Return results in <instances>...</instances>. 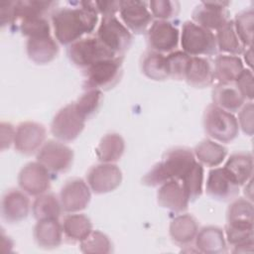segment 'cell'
<instances>
[{"label":"cell","instance_id":"obj_14","mask_svg":"<svg viewBox=\"0 0 254 254\" xmlns=\"http://www.w3.org/2000/svg\"><path fill=\"white\" fill-rule=\"evenodd\" d=\"M20 189L29 195L38 196L47 192L51 187L50 172L39 162L26 164L18 175Z\"/></svg>","mask_w":254,"mask_h":254},{"label":"cell","instance_id":"obj_29","mask_svg":"<svg viewBox=\"0 0 254 254\" xmlns=\"http://www.w3.org/2000/svg\"><path fill=\"white\" fill-rule=\"evenodd\" d=\"M64 236L71 242H81L91 231L90 219L82 213H69L62 222Z\"/></svg>","mask_w":254,"mask_h":254},{"label":"cell","instance_id":"obj_8","mask_svg":"<svg viewBox=\"0 0 254 254\" xmlns=\"http://www.w3.org/2000/svg\"><path fill=\"white\" fill-rule=\"evenodd\" d=\"M85 119L77 111L74 102L61 108L51 123L52 134L62 142L76 139L85 126Z\"/></svg>","mask_w":254,"mask_h":254},{"label":"cell","instance_id":"obj_42","mask_svg":"<svg viewBox=\"0 0 254 254\" xmlns=\"http://www.w3.org/2000/svg\"><path fill=\"white\" fill-rule=\"evenodd\" d=\"M149 9L156 20L169 21L177 17L180 12V3L170 0H152L148 3Z\"/></svg>","mask_w":254,"mask_h":254},{"label":"cell","instance_id":"obj_48","mask_svg":"<svg viewBox=\"0 0 254 254\" xmlns=\"http://www.w3.org/2000/svg\"><path fill=\"white\" fill-rule=\"evenodd\" d=\"M95 8L102 17L115 16L120 9V1H95Z\"/></svg>","mask_w":254,"mask_h":254},{"label":"cell","instance_id":"obj_18","mask_svg":"<svg viewBox=\"0 0 254 254\" xmlns=\"http://www.w3.org/2000/svg\"><path fill=\"white\" fill-rule=\"evenodd\" d=\"M31 202L26 192L22 190H8L2 196L1 213L8 223H18L29 215Z\"/></svg>","mask_w":254,"mask_h":254},{"label":"cell","instance_id":"obj_47","mask_svg":"<svg viewBox=\"0 0 254 254\" xmlns=\"http://www.w3.org/2000/svg\"><path fill=\"white\" fill-rule=\"evenodd\" d=\"M15 130L14 126L7 122H1L0 124V138H1V150L9 148L14 143L15 138Z\"/></svg>","mask_w":254,"mask_h":254},{"label":"cell","instance_id":"obj_35","mask_svg":"<svg viewBox=\"0 0 254 254\" xmlns=\"http://www.w3.org/2000/svg\"><path fill=\"white\" fill-rule=\"evenodd\" d=\"M180 182L190 201H193L198 198L202 193L203 187L202 165L196 161Z\"/></svg>","mask_w":254,"mask_h":254},{"label":"cell","instance_id":"obj_33","mask_svg":"<svg viewBox=\"0 0 254 254\" xmlns=\"http://www.w3.org/2000/svg\"><path fill=\"white\" fill-rule=\"evenodd\" d=\"M227 224L253 227V203L247 198L231 200L226 212Z\"/></svg>","mask_w":254,"mask_h":254},{"label":"cell","instance_id":"obj_38","mask_svg":"<svg viewBox=\"0 0 254 254\" xmlns=\"http://www.w3.org/2000/svg\"><path fill=\"white\" fill-rule=\"evenodd\" d=\"M236 34L244 46V48L252 47L253 43V25H254V12L253 9L244 10L238 13L233 20Z\"/></svg>","mask_w":254,"mask_h":254},{"label":"cell","instance_id":"obj_7","mask_svg":"<svg viewBox=\"0 0 254 254\" xmlns=\"http://www.w3.org/2000/svg\"><path fill=\"white\" fill-rule=\"evenodd\" d=\"M95 36L116 57H123L132 43V34L116 16L102 17Z\"/></svg>","mask_w":254,"mask_h":254},{"label":"cell","instance_id":"obj_32","mask_svg":"<svg viewBox=\"0 0 254 254\" xmlns=\"http://www.w3.org/2000/svg\"><path fill=\"white\" fill-rule=\"evenodd\" d=\"M217 50L225 55L238 56L243 53L244 46L240 42L233 24V20H228L215 34Z\"/></svg>","mask_w":254,"mask_h":254},{"label":"cell","instance_id":"obj_2","mask_svg":"<svg viewBox=\"0 0 254 254\" xmlns=\"http://www.w3.org/2000/svg\"><path fill=\"white\" fill-rule=\"evenodd\" d=\"M196 162L193 152L186 147L168 150L161 162L155 164L142 178V184L148 187H160L176 180L181 181L185 174Z\"/></svg>","mask_w":254,"mask_h":254},{"label":"cell","instance_id":"obj_45","mask_svg":"<svg viewBox=\"0 0 254 254\" xmlns=\"http://www.w3.org/2000/svg\"><path fill=\"white\" fill-rule=\"evenodd\" d=\"M253 102L249 101L244 103V105L240 108L238 114V125L239 128L243 131L244 134L247 136H252L254 132V125H253Z\"/></svg>","mask_w":254,"mask_h":254},{"label":"cell","instance_id":"obj_20","mask_svg":"<svg viewBox=\"0 0 254 254\" xmlns=\"http://www.w3.org/2000/svg\"><path fill=\"white\" fill-rule=\"evenodd\" d=\"M184 80L195 88H204L211 85L214 80L211 63L206 58L190 57Z\"/></svg>","mask_w":254,"mask_h":254},{"label":"cell","instance_id":"obj_19","mask_svg":"<svg viewBox=\"0 0 254 254\" xmlns=\"http://www.w3.org/2000/svg\"><path fill=\"white\" fill-rule=\"evenodd\" d=\"M158 203L173 212L182 213L189 206V198L180 181L172 180L160 186L157 192Z\"/></svg>","mask_w":254,"mask_h":254},{"label":"cell","instance_id":"obj_9","mask_svg":"<svg viewBox=\"0 0 254 254\" xmlns=\"http://www.w3.org/2000/svg\"><path fill=\"white\" fill-rule=\"evenodd\" d=\"M73 151L62 141L49 140L37 152V162L50 173H64L72 165Z\"/></svg>","mask_w":254,"mask_h":254},{"label":"cell","instance_id":"obj_23","mask_svg":"<svg viewBox=\"0 0 254 254\" xmlns=\"http://www.w3.org/2000/svg\"><path fill=\"white\" fill-rule=\"evenodd\" d=\"M26 52L31 61L38 64L51 63L59 54L57 41L50 35L29 38L26 43Z\"/></svg>","mask_w":254,"mask_h":254},{"label":"cell","instance_id":"obj_39","mask_svg":"<svg viewBox=\"0 0 254 254\" xmlns=\"http://www.w3.org/2000/svg\"><path fill=\"white\" fill-rule=\"evenodd\" d=\"M80 251L83 253H110L112 243L109 237L99 230H92L81 242H79Z\"/></svg>","mask_w":254,"mask_h":254},{"label":"cell","instance_id":"obj_44","mask_svg":"<svg viewBox=\"0 0 254 254\" xmlns=\"http://www.w3.org/2000/svg\"><path fill=\"white\" fill-rule=\"evenodd\" d=\"M234 85L245 98V100L252 101L254 96V82L252 69L244 68L235 79Z\"/></svg>","mask_w":254,"mask_h":254},{"label":"cell","instance_id":"obj_36","mask_svg":"<svg viewBox=\"0 0 254 254\" xmlns=\"http://www.w3.org/2000/svg\"><path fill=\"white\" fill-rule=\"evenodd\" d=\"M57 2L43 0L17 1L18 20L32 17H46L53 9H56Z\"/></svg>","mask_w":254,"mask_h":254},{"label":"cell","instance_id":"obj_27","mask_svg":"<svg viewBox=\"0 0 254 254\" xmlns=\"http://www.w3.org/2000/svg\"><path fill=\"white\" fill-rule=\"evenodd\" d=\"M243 69V63L238 56L222 54L217 56L214 62V78L218 83H234Z\"/></svg>","mask_w":254,"mask_h":254},{"label":"cell","instance_id":"obj_24","mask_svg":"<svg viewBox=\"0 0 254 254\" xmlns=\"http://www.w3.org/2000/svg\"><path fill=\"white\" fill-rule=\"evenodd\" d=\"M194 244L198 252L205 254H222L227 252L224 232L217 226H205L198 230Z\"/></svg>","mask_w":254,"mask_h":254},{"label":"cell","instance_id":"obj_16","mask_svg":"<svg viewBox=\"0 0 254 254\" xmlns=\"http://www.w3.org/2000/svg\"><path fill=\"white\" fill-rule=\"evenodd\" d=\"M91 198V190L82 179L67 181L60 192V201L64 211L78 212L87 207Z\"/></svg>","mask_w":254,"mask_h":254},{"label":"cell","instance_id":"obj_3","mask_svg":"<svg viewBox=\"0 0 254 254\" xmlns=\"http://www.w3.org/2000/svg\"><path fill=\"white\" fill-rule=\"evenodd\" d=\"M182 49L190 57H209L217 52L215 34L192 21H186L180 33Z\"/></svg>","mask_w":254,"mask_h":254},{"label":"cell","instance_id":"obj_34","mask_svg":"<svg viewBox=\"0 0 254 254\" xmlns=\"http://www.w3.org/2000/svg\"><path fill=\"white\" fill-rule=\"evenodd\" d=\"M62 210L60 198L54 193L45 192L40 194L32 204V212L37 220L48 218L59 219Z\"/></svg>","mask_w":254,"mask_h":254},{"label":"cell","instance_id":"obj_46","mask_svg":"<svg viewBox=\"0 0 254 254\" xmlns=\"http://www.w3.org/2000/svg\"><path fill=\"white\" fill-rule=\"evenodd\" d=\"M18 21L17 1L0 3V24L1 27L9 26Z\"/></svg>","mask_w":254,"mask_h":254},{"label":"cell","instance_id":"obj_40","mask_svg":"<svg viewBox=\"0 0 254 254\" xmlns=\"http://www.w3.org/2000/svg\"><path fill=\"white\" fill-rule=\"evenodd\" d=\"M21 33L29 38L44 37L51 35V26L47 17H32L20 21Z\"/></svg>","mask_w":254,"mask_h":254},{"label":"cell","instance_id":"obj_26","mask_svg":"<svg viewBox=\"0 0 254 254\" xmlns=\"http://www.w3.org/2000/svg\"><path fill=\"white\" fill-rule=\"evenodd\" d=\"M211 97L212 104L230 113L239 111L246 101L234 83H217L212 89Z\"/></svg>","mask_w":254,"mask_h":254},{"label":"cell","instance_id":"obj_37","mask_svg":"<svg viewBox=\"0 0 254 254\" xmlns=\"http://www.w3.org/2000/svg\"><path fill=\"white\" fill-rule=\"evenodd\" d=\"M103 100V94L98 89H86L74 102L77 111L85 119H89L99 110Z\"/></svg>","mask_w":254,"mask_h":254},{"label":"cell","instance_id":"obj_15","mask_svg":"<svg viewBox=\"0 0 254 254\" xmlns=\"http://www.w3.org/2000/svg\"><path fill=\"white\" fill-rule=\"evenodd\" d=\"M46 136L47 130L43 124L25 121L16 127L13 145L19 153L32 155L38 152L44 145Z\"/></svg>","mask_w":254,"mask_h":254},{"label":"cell","instance_id":"obj_22","mask_svg":"<svg viewBox=\"0 0 254 254\" xmlns=\"http://www.w3.org/2000/svg\"><path fill=\"white\" fill-rule=\"evenodd\" d=\"M62 223L56 218L38 220L34 227V239L37 245L43 249H54L63 241Z\"/></svg>","mask_w":254,"mask_h":254},{"label":"cell","instance_id":"obj_4","mask_svg":"<svg viewBox=\"0 0 254 254\" xmlns=\"http://www.w3.org/2000/svg\"><path fill=\"white\" fill-rule=\"evenodd\" d=\"M203 128L213 141L229 143L239 132V125L233 113L227 112L214 104H209L203 113Z\"/></svg>","mask_w":254,"mask_h":254},{"label":"cell","instance_id":"obj_50","mask_svg":"<svg viewBox=\"0 0 254 254\" xmlns=\"http://www.w3.org/2000/svg\"><path fill=\"white\" fill-rule=\"evenodd\" d=\"M244 54V61L245 63L250 66V69L252 68V64H253V50L252 47H248L243 51Z\"/></svg>","mask_w":254,"mask_h":254},{"label":"cell","instance_id":"obj_31","mask_svg":"<svg viewBox=\"0 0 254 254\" xmlns=\"http://www.w3.org/2000/svg\"><path fill=\"white\" fill-rule=\"evenodd\" d=\"M125 150V142L121 135L108 133L99 141L95 154L101 163H115L120 160Z\"/></svg>","mask_w":254,"mask_h":254},{"label":"cell","instance_id":"obj_17","mask_svg":"<svg viewBox=\"0 0 254 254\" xmlns=\"http://www.w3.org/2000/svg\"><path fill=\"white\" fill-rule=\"evenodd\" d=\"M205 190L210 197L216 200L231 201L239 194V186L223 168H213L208 173Z\"/></svg>","mask_w":254,"mask_h":254},{"label":"cell","instance_id":"obj_28","mask_svg":"<svg viewBox=\"0 0 254 254\" xmlns=\"http://www.w3.org/2000/svg\"><path fill=\"white\" fill-rule=\"evenodd\" d=\"M193 154L196 161L202 166L215 168L224 161L227 149L213 140L205 139L194 147Z\"/></svg>","mask_w":254,"mask_h":254},{"label":"cell","instance_id":"obj_41","mask_svg":"<svg viewBox=\"0 0 254 254\" xmlns=\"http://www.w3.org/2000/svg\"><path fill=\"white\" fill-rule=\"evenodd\" d=\"M190 56L184 51H174L167 56L169 76L176 80H184Z\"/></svg>","mask_w":254,"mask_h":254},{"label":"cell","instance_id":"obj_6","mask_svg":"<svg viewBox=\"0 0 254 254\" xmlns=\"http://www.w3.org/2000/svg\"><path fill=\"white\" fill-rule=\"evenodd\" d=\"M67 57L75 66L84 70L97 62L116 56L95 35H87L68 46Z\"/></svg>","mask_w":254,"mask_h":254},{"label":"cell","instance_id":"obj_25","mask_svg":"<svg viewBox=\"0 0 254 254\" xmlns=\"http://www.w3.org/2000/svg\"><path fill=\"white\" fill-rule=\"evenodd\" d=\"M223 169L239 187L244 186L252 179V154L249 152H238L232 154L226 161Z\"/></svg>","mask_w":254,"mask_h":254},{"label":"cell","instance_id":"obj_5","mask_svg":"<svg viewBox=\"0 0 254 254\" xmlns=\"http://www.w3.org/2000/svg\"><path fill=\"white\" fill-rule=\"evenodd\" d=\"M123 57H114L95 63L84 69L83 88L108 90L120 80L123 72Z\"/></svg>","mask_w":254,"mask_h":254},{"label":"cell","instance_id":"obj_12","mask_svg":"<svg viewBox=\"0 0 254 254\" xmlns=\"http://www.w3.org/2000/svg\"><path fill=\"white\" fill-rule=\"evenodd\" d=\"M119 14L122 23L130 32L135 34L147 32L153 23V16L149 9L148 3L145 1H120Z\"/></svg>","mask_w":254,"mask_h":254},{"label":"cell","instance_id":"obj_1","mask_svg":"<svg viewBox=\"0 0 254 254\" xmlns=\"http://www.w3.org/2000/svg\"><path fill=\"white\" fill-rule=\"evenodd\" d=\"M77 6L55 9L51 20L54 35L62 45L69 46L77 40L90 35L98 22L94 2H77Z\"/></svg>","mask_w":254,"mask_h":254},{"label":"cell","instance_id":"obj_11","mask_svg":"<svg viewBox=\"0 0 254 254\" xmlns=\"http://www.w3.org/2000/svg\"><path fill=\"white\" fill-rule=\"evenodd\" d=\"M122 182V172L114 163H100L87 172L86 183L96 194L116 190Z\"/></svg>","mask_w":254,"mask_h":254},{"label":"cell","instance_id":"obj_49","mask_svg":"<svg viewBox=\"0 0 254 254\" xmlns=\"http://www.w3.org/2000/svg\"><path fill=\"white\" fill-rule=\"evenodd\" d=\"M253 246H254V240H250L244 243H241L239 245L233 246V253H251L253 252Z\"/></svg>","mask_w":254,"mask_h":254},{"label":"cell","instance_id":"obj_13","mask_svg":"<svg viewBox=\"0 0 254 254\" xmlns=\"http://www.w3.org/2000/svg\"><path fill=\"white\" fill-rule=\"evenodd\" d=\"M227 1H204L192 11L191 18L195 24L213 32L221 28L229 19Z\"/></svg>","mask_w":254,"mask_h":254},{"label":"cell","instance_id":"obj_43","mask_svg":"<svg viewBox=\"0 0 254 254\" xmlns=\"http://www.w3.org/2000/svg\"><path fill=\"white\" fill-rule=\"evenodd\" d=\"M225 239L232 246L253 240V227L237 226L226 223Z\"/></svg>","mask_w":254,"mask_h":254},{"label":"cell","instance_id":"obj_21","mask_svg":"<svg viewBox=\"0 0 254 254\" xmlns=\"http://www.w3.org/2000/svg\"><path fill=\"white\" fill-rule=\"evenodd\" d=\"M169 232L174 243L182 247H189L194 242L198 232V223L191 214H180L171 221Z\"/></svg>","mask_w":254,"mask_h":254},{"label":"cell","instance_id":"obj_30","mask_svg":"<svg viewBox=\"0 0 254 254\" xmlns=\"http://www.w3.org/2000/svg\"><path fill=\"white\" fill-rule=\"evenodd\" d=\"M140 65L142 72L150 79L161 81L170 78L167 56L163 54L147 51L142 55Z\"/></svg>","mask_w":254,"mask_h":254},{"label":"cell","instance_id":"obj_10","mask_svg":"<svg viewBox=\"0 0 254 254\" xmlns=\"http://www.w3.org/2000/svg\"><path fill=\"white\" fill-rule=\"evenodd\" d=\"M147 44L150 51L160 54H170L178 48L180 31L170 21L155 20L147 31Z\"/></svg>","mask_w":254,"mask_h":254}]
</instances>
